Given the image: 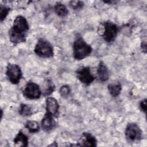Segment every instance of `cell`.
I'll use <instances>...</instances> for the list:
<instances>
[{"label":"cell","instance_id":"obj_18","mask_svg":"<svg viewBox=\"0 0 147 147\" xmlns=\"http://www.w3.org/2000/svg\"><path fill=\"white\" fill-rule=\"evenodd\" d=\"M19 113L23 117H30L33 113L32 107L29 105L21 103L19 110Z\"/></svg>","mask_w":147,"mask_h":147},{"label":"cell","instance_id":"obj_6","mask_svg":"<svg viewBox=\"0 0 147 147\" xmlns=\"http://www.w3.org/2000/svg\"><path fill=\"white\" fill-rule=\"evenodd\" d=\"M6 75L8 80L13 84H18L22 78L21 68L17 64L8 63L6 66Z\"/></svg>","mask_w":147,"mask_h":147},{"label":"cell","instance_id":"obj_10","mask_svg":"<svg viewBox=\"0 0 147 147\" xmlns=\"http://www.w3.org/2000/svg\"><path fill=\"white\" fill-rule=\"evenodd\" d=\"M96 138L89 132H83L78 144V145L83 146H96Z\"/></svg>","mask_w":147,"mask_h":147},{"label":"cell","instance_id":"obj_13","mask_svg":"<svg viewBox=\"0 0 147 147\" xmlns=\"http://www.w3.org/2000/svg\"><path fill=\"white\" fill-rule=\"evenodd\" d=\"M13 142L14 146H16L26 147L28 145V137L22 132V130H20L15 137Z\"/></svg>","mask_w":147,"mask_h":147},{"label":"cell","instance_id":"obj_5","mask_svg":"<svg viewBox=\"0 0 147 147\" xmlns=\"http://www.w3.org/2000/svg\"><path fill=\"white\" fill-rule=\"evenodd\" d=\"M125 134L129 142L139 141L142 138V131L139 126L134 122H129L127 124Z\"/></svg>","mask_w":147,"mask_h":147},{"label":"cell","instance_id":"obj_8","mask_svg":"<svg viewBox=\"0 0 147 147\" xmlns=\"http://www.w3.org/2000/svg\"><path fill=\"white\" fill-rule=\"evenodd\" d=\"M76 74L79 81L86 86L91 84L95 79V78L91 74L89 67H82L79 68L76 71Z\"/></svg>","mask_w":147,"mask_h":147},{"label":"cell","instance_id":"obj_17","mask_svg":"<svg viewBox=\"0 0 147 147\" xmlns=\"http://www.w3.org/2000/svg\"><path fill=\"white\" fill-rule=\"evenodd\" d=\"M25 127L31 133H37L40 130V125L38 122L33 120L27 121L25 123Z\"/></svg>","mask_w":147,"mask_h":147},{"label":"cell","instance_id":"obj_14","mask_svg":"<svg viewBox=\"0 0 147 147\" xmlns=\"http://www.w3.org/2000/svg\"><path fill=\"white\" fill-rule=\"evenodd\" d=\"M56 86L51 79H47L44 83L42 94L44 96H49L55 90Z\"/></svg>","mask_w":147,"mask_h":147},{"label":"cell","instance_id":"obj_11","mask_svg":"<svg viewBox=\"0 0 147 147\" xmlns=\"http://www.w3.org/2000/svg\"><path fill=\"white\" fill-rule=\"evenodd\" d=\"M41 126L42 129L45 132L53 130L56 127V122L53 119V117L45 113L41 120Z\"/></svg>","mask_w":147,"mask_h":147},{"label":"cell","instance_id":"obj_16","mask_svg":"<svg viewBox=\"0 0 147 147\" xmlns=\"http://www.w3.org/2000/svg\"><path fill=\"white\" fill-rule=\"evenodd\" d=\"M110 94L113 97L118 96L122 90V86L119 82L109 84L107 86Z\"/></svg>","mask_w":147,"mask_h":147},{"label":"cell","instance_id":"obj_2","mask_svg":"<svg viewBox=\"0 0 147 147\" xmlns=\"http://www.w3.org/2000/svg\"><path fill=\"white\" fill-rule=\"evenodd\" d=\"M92 48L79 34L76 36L73 42V56L75 59L81 60L88 57L92 52Z\"/></svg>","mask_w":147,"mask_h":147},{"label":"cell","instance_id":"obj_23","mask_svg":"<svg viewBox=\"0 0 147 147\" xmlns=\"http://www.w3.org/2000/svg\"><path fill=\"white\" fill-rule=\"evenodd\" d=\"M141 49L142 50V52H144L145 53H146V40L143 41L141 42Z\"/></svg>","mask_w":147,"mask_h":147},{"label":"cell","instance_id":"obj_21","mask_svg":"<svg viewBox=\"0 0 147 147\" xmlns=\"http://www.w3.org/2000/svg\"><path fill=\"white\" fill-rule=\"evenodd\" d=\"M70 7L73 10L81 9L84 6V2L80 1H71L69 2Z\"/></svg>","mask_w":147,"mask_h":147},{"label":"cell","instance_id":"obj_22","mask_svg":"<svg viewBox=\"0 0 147 147\" xmlns=\"http://www.w3.org/2000/svg\"><path fill=\"white\" fill-rule=\"evenodd\" d=\"M140 108L141 110L142 111H143L145 114L146 113V109H147V106H146V99H144L142 100H141L140 103Z\"/></svg>","mask_w":147,"mask_h":147},{"label":"cell","instance_id":"obj_9","mask_svg":"<svg viewBox=\"0 0 147 147\" xmlns=\"http://www.w3.org/2000/svg\"><path fill=\"white\" fill-rule=\"evenodd\" d=\"M46 113L54 117L57 115L59 109V105L56 99L49 96L48 97L45 101Z\"/></svg>","mask_w":147,"mask_h":147},{"label":"cell","instance_id":"obj_15","mask_svg":"<svg viewBox=\"0 0 147 147\" xmlns=\"http://www.w3.org/2000/svg\"><path fill=\"white\" fill-rule=\"evenodd\" d=\"M54 10L55 13L60 17H64L68 14V10L66 6L61 3L57 2L54 6Z\"/></svg>","mask_w":147,"mask_h":147},{"label":"cell","instance_id":"obj_7","mask_svg":"<svg viewBox=\"0 0 147 147\" xmlns=\"http://www.w3.org/2000/svg\"><path fill=\"white\" fill-rule=\"evenodd\" d=\"M22 94L27 99H37L42 95V91L40 86L37 83L30 81L25 84L22 90Z\"/></svg>","mask_w":147,"mask_h":147},{"label":"cell","instance_id":"obj_20","mask_svg":"<svg viewBox=\"0 0 147 147\" xmlns=\"http://www.w3.org/2000/svg\"><path fill=\"white\" fill-rule=\"evenodd\" d=\"M70 92L71 89L68 85H63L59 89V94L63 98H67Z\"/></svg>","mask_w":147,"mask_h":147},{"label":"cell","instance_id":"obj_12","mask_svg":"<svg viewBox=\"0 0 147 147\" xmlns=\"http://www.w3.org/2000/svg\"><path fill=\"white\" fill-rule=\"evenodd\" d=\"M96 73L98 78L102 82L108 80L109 78V72L106 64L103 61H100L98 64Z\"/></svg>","mask_w":147,"mask_h":147},{"label":"cell","instance_id":"obj_3","mask_svg":"<svg viewBox=\"0 0 147 147\" xmlns=\"http://www.w3.org/2000/svg\"><path fill=\"white\" fill-rule=\"evenodd\" d=\"M34 52L36 55L42 58H50L54 55L52 44L44 38L38 40L35 45Z\"/></svg>","mask_w":147,"mask_h":147},{"label":"cell","instance_id":"obj_19","mask_svg":"<svg viewBox=\"0 0 147 147\" xmlns=\"http://www.w3.org/2000/svg\"><path fill=\"white\" fill-rule=\"evenodd\" d=\"M10 10V7L3 5H0V20L1 22L5 20V19L6 18Z\"/></svg>","mask_w":147,"mask_h":147},{"label":"cell","instance_id":"obj_1","mask_svg":"<svg viewBox=\"0 0 147 147\" xmlns=\"http://www.w3.org/2000/svg\"><path fill=\"white\" fill-rule=\"evenodd\" d=\"M29 30V26L26 19L22 16H17L8 32L10 42L14 45L25 42Z\"/></svg>","mask_w":147,"mask_h":147},{"label":"cell","instance_id":"obj_4","mask_svg":"<svg viewBox=\"0 0 147 147\" xmlns=\"http://www.w3.org/2000/svg\"><path fill=\"white\" fill-rule=\"evenodd\" d=\"M103 26L100 36L107 42H111L115 39L119 29L116 24L110 21H106L101 23Z\"/></svg>","mask_w":147,"mask_h":147}]
</instances>
